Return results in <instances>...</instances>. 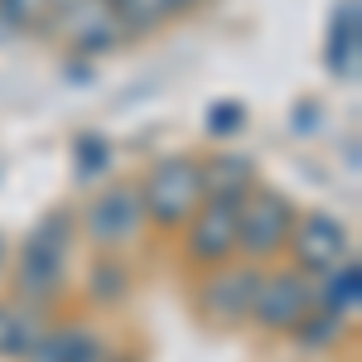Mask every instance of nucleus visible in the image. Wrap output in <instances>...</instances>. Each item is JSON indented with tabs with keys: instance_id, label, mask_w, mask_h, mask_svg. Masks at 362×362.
Instances as JSON below:
<instances>
[{
	"instance_id": "f257e3e1",
	"label": "nucleus",
	"mask_w": 362,
	"mask_h": 362,
	"mask_svg": "<svg viewBox=\"0 0 362 362\" xmlns=\"http://www.w3.org/2000/svg\"><path fill=\"white\" fill-rule=\"evenodd\" d=\"M68 251H73V218L63 208H54V213H44L34 223V232L20 247V266H15L20 300L44 309L49 300L63 295V285H68Z\"/></svg>"
},
{
	"instance_id": "f03ea898",
	"label": "nucleus",
	"mask_w": 362,
	"mask_h": 362,
	"mask_svg": "<svg viewBox=\"0 0 362 362\" xmlns=\"http://www.w3.org/2000/svg\"><path fill=\"white\" fill-rule=\"evenodd\" d=\"M136 194H140L145 223L184 227L198 213V203H203V174H198V160H189V155H165L160 165L145 174V184H140Z\"/></svg>"
},
{
	"instance_id": "7ed1b4c3",
	"label": "nucleus",
	"mask_w": 362,
	"mask_h": 362,
	"mask_svg": "<svg viewBox=\"0 0 362 362\" xmlns=\"http://www.w3.org/2000/svg\"><path fill=\"white\" fill-rule=\"evenodd\" d=\"M295 227V208L280 189H251L237 203V251L247 261H266L285 251V237Z\"/></svg>"
},
{
	"instance_id": "20e7f679",
	"label": "nucleus",
	"mask_w": 362,
	"mask_h": 362,
	"mask_svg": "<svg viewBox=\"0 0 362 362\" xmlns=\"http://www.w3.org/2000/svg\"><path fill=\"white\" fill-rule=\"evenodd\" d=\"M261 276H266L261 261H247V256H242V261H223V266H213V276L203 280V290H198V309H203L213 324H223V329L247 324Z\"/></svg>"
},
{
	"instance_id": "39448f33",
	"label": "nucleus",
	"mask_w": 362,
	"mask_h": 362,
	"mask_svg": "<svg viewBox=\"0 0 362 362\" xmlns=\"http://www.w3.org/2000/svg\"><path fill=\"white\" fill-rule=\"evenodd\" d=\"M83 232L97 251H116L131 247L140 232H145V213H140V194L131 184H107L102 194L87 203L83 213Z\"/></svg>"
},
{
	"instance_id": "423d86ee",
	"label": "nucleus",
	"mask_w": 362,
	"mask_h": 362,
	"mask_svg": "<svg viewBox=\"0 0 362 362\" xmlns=\"http://www.w3.org/2000/svg\"><path fill=\"white\" fill-rule=\"evenodd\" d=\"M285 247H290L295 266L305 276H319V271H329V266L353 256V232L338 223L334 213H319L314 208V213H295V227H290Z\"/></svg>"
},
{
	"instance_id": "0eeeda50",
	"label": "nucleus",
	"mask_w": 362,
	"mask_h": 362,
	"mask_svg": "<svg viewBox=\"0 0 362 362\" xmlns=\"http://www.w3.org/2000/svg\"><path fill=\"white\" fill-rule=\"evenodd\" d=\"M309 305H314V285H309L305 271H271V276H261V285H256L247 324L266 329V334H290L309 314Z\"/></svg>"
},
{
	"instance_id": "6e6552de",
	"label": "nucleus",
	"mask_w": 362,
	"mask_h": 362,
	"mask_svg": "<svg viewBox=\"0 0 362 362\" xmlns=\"http://www.w3.org/2000/svg\"><path fill=\"white\" fill-rule=\"evenodd\" d=\"M237 203L242 198H203L184 232V256L194 266H223L237 256Z\"/></svg>"
},
{
	"instance_id": "1a4fd4ad",
	"label": "nucleus",
	"mask_w": 362,
	"mask_h": 362,
	"mask_svg": "<svg viewBox=\"0 0 362 362\" xmlns=\"http://www.w3.org/2000/svg\"><path fill=\"white\" fill-rule=\"evenodd\" d=\"M58 10L68 15V44L78 54H107L126 39V29L116 20V10L107 0H58Z\"/></svg>"
},
{
	"instance_id": "9d476101",
	"label": "nucleus",
	"mask_w": 362,
	"mask_h": 362,
	"mask_svg": "<svg viewBox=\"0 0 362 362\" xmlns=\"http://www.w3.org/2000/svg\"><path fill=\"white\" fill-rule=\"evenodd\" d=\"M324 63H329V73L338 83H358V68H362V5L358 0H343L334 10Z\"/></svg>"
},
{
	"instance_id": "9b49d317",
	"label": "nucleus",
	"mask_w": 362,
	"mask_h": 362,
	"mask_svg": "<svg viewBox=\"0 0 362 362\" xmlns=\"http://www.w3.org/2000/svg\"><path fill=\"white\" fill-rule=\"evenodd\" d=\"M309 285H314V305H319V309L338 314L343 324H348V319H358V309H362V266H358V251H353L348 261L329 266V271L309 276Z\"/></svg>"
},
{
	"instance_id": "f8f14e48",
	"label": "nucleus",
	"mask_w": 362,
	"mask_h": 362,
	"mask_svg": "<svg viewBox=\"0 0 362 362\" xmlns=\"http://www.w3.org/2000/svg\"><path fill=\"white\" fill-rule=\"evenodd\" d=\"M25 362H107V338L92 334L87 324H68V329H44Z\"/></svg>"
},
{
	"instance_id": "ddd939ff",
	"label": "nucleus",
	"mask_w": 362,
	"mask_h": 362,
	"mask_svg": "<svg viewBox=\"0 0 362 362\" xmlns=\"http://www.w3.org/2000/svg\"><path fill=\"white\" fill-rule=\"evenodd\" d=\"M44 319L34 305H0V358L5 362H25L34 353V343L44 338Z\"/></svg>"
},
{
	"instance_id": "4468645a",
	"label": "nucleus",
	"mask_w": 362,
	"mask_h": 362,
	"mask_svg": "<svg viewBox=\"0 0 362 362\" xmlns=\"http://www.w3.org/2000/svg\"><path fill=\"white\" fill-rule=\"evenodd\" d=\"M203 174V198H247L256 189V165L247 155H213L208 165H198Z\"/></svg>"
},
{
	"instance_id": "2eb2a0df",
	"label": "nucleus",
	"mask_w": 362,
	"mask_h": 362,
	"mask_svg": "<svg viewBox=\"0 0 362 362\" xmlns=\"http://www.w3.org/2000/svg\"><path fill=\"white\" fill-rule=\"evenodd\" d=\"M198 0H112L116 20L126 34H145V29H160L165 20L174 15H184V10H194Z\"/></svg>"
},
{
	"instance_id": "dca6fc26",
	"label": "nucleus",
	"mask_w": 362,
	"mask_h": 362,
	"mask_svg": "<svg viewBox=\"0 0 362 362\" xmlns=\"http://www.w3.org/2000/svg\"><path fill=\"white\" fill-rule=\"evenodd\" d=\"M290 338H295L305 353H324V348H334L338 338H343V319L329 314V309H319V305H309V314L290 329Z\"/></svg>"
},
{
	"instance_id": "f3484780",
	"label": "nucleus",
	"mask_w": 362,
	"mask_h": 362,
	"mask_svg": "<svg viewBox=\"0 0 362 362\" xmlns=\"http://www.w3.org/2000/svg\"><path fill=\"white\" fill-rule=\"evenodd\" d=\"M126 290H131V276H126V266L121 261H92V271H87V295L97 300V305H116V300H126Z\"/></svg>"
},
{
	"instance_id": "a211bd4d",
	"label": "nucleus",
	"mask_w": 362,
	"mask_h": 362,
	"mask_svg": "<svg viewBox=\"0 0 362 362\" xmlns=\"http://www.w3.org/2000/svg\"><path fill=\"white\" fill-rule=\"evenodd\" d=\"M73 155H78V179H97L102 169L112 165V145L102 136H78L73 140Z\"/></svg>"
},
{
	"instance_id": "6ab92c4d",
	"label": "nucleus",
	"mask_w": 362,
	"mask_h": 362,
	"mask_svg": "<svg viewBox=\"0 0 362 362\" xmlns=\"http://www.w3.org/2000/svg\"><path fill=\"white\" fill-rule=\"evenodd\" d=\"M247 126V107L242 102H213L208 107V136H237Z\"/></svg>"
},
{
	"instance_id": "aec40b11",
	"label": "nucleus",
	"mask_w": 362,
	"mask_h": 362,
	"mask_svg": "<svg viewBox=\"0 0 362 362\" xmlns=\"http://www.w3.org/2000/svg\"><path fill=\"white\" fill-rule=\"evenodd\" d=\"M49 5H58V0H0V15L10 25H34V15H44Z\"/></svg>"
},
{
	"instance_id": "412c9836",
	"label": "nucleus",
	"mask_w": 362,
	"mask_h": 362,
	"mask_svg": "<svg viewBox=\"0 0 362 362\" xmlns=\"http://www.w3.org/2000/svg\"><path fill=\"white\" fill-rule=\"evenodd\" d=\"M0 266H5V237H0Z\"/></svg>"
},
{
	"instance_id": "4be33fe9",
	"label": "nucleus",
	"mask_w": 362,
	"mask_h": 362,
	"mask_svg": "<svg viewBox=\"0 0 362 362\" xmlns=\"http://www.w3.org/2000/svg\"><path fill=\"white\" fill-rule=\"evenodd\" d=\"M107 362H131V358H107Z\"/></svg>"
},
{
	"instance_id": "5701e85b",
	"label": "nucleus",
	"mask_w": 362,
	"mask_h": 362,
	"mask_svg": "<svg viewBox=\"0 0 362 362\" xmlns=\"http://www.w3.org/2000/svg\"><path fill=\"white\" fill-rule=\"evenodd\" d=\"M107 5H112V0H107Z\"/></svg>"
}]
</instances>
